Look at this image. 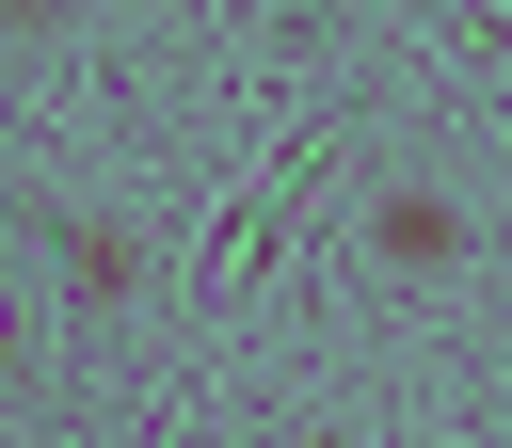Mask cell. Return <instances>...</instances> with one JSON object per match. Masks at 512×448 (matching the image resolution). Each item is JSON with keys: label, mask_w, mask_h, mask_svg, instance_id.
I'll use <instances>...</instances> for the list:
<instances>
[{"label": "cell", "mask_w": 512, "mask_h": 448, "mask_svg": "<svg viewBox=\"0 0 512 448\" xmlns=\"http://www.w3.org/2000/svg\"><path fill=\"white\" fill-rule=\"evenodd\" d=\"M368 256H384V272H448V256H464V208H448V192H384V208H368Z\"/></svg>", "instance_id": "1"}, {"label": "cell", "mask_w": 512, "mask_h": 448, "mask_svg": "<svg viewBox=\"0 0 512 448\" xmlns=\"http://www.w3.org/2000/svg\"><path fill=\"white\" fill-rule=\"evenodd\" d=\"M0 400H16V320H0Z\"/></svg>", "instance_id": "2"}, {"label": "cell", "mask_w": 512, "mask_h": 448, "mask_svg": "<svg viewBox=\"0 0 512 448\" xmlns=\"http://www.w3.org/2000/svg\"><path fill=\"white\" fill-rule=\"evenodd\" d=\"M304 448H352V432H304Z\"/></svg>", "instance_id": "3"}]
</instances>
